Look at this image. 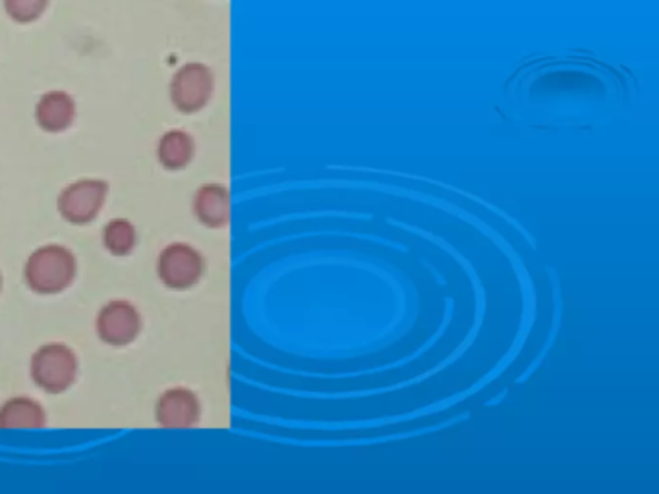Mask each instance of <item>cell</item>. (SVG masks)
<instances>
[{
  "mask_svg": "<svg viewBox=\"0 0 659 494\" xmlns=\"http://www.w3.org/2000/svg\"><path fill=\"white\" fill-rule=\"evenodd\" d=\"M434 244L445 249L450 257L455 256V259L459 261L460 267L467 271L468 279L472 282V288H474L476 292V319L474 327L470 330V335H468L467 343L462 344L460 348L453 351V356H450L445 363H442L439 367H435L432 369L429 373L426 375L416 377V379H409V381H404L401 384H393V386H389V389H381V391H368V392H337V394H327V392H302V391H277L284 392V394H290V396H297V398H314V400H346V398H362V396H373V394H386V392H394L402 391V389H406V386H411V384H418L427 379V377H434L445 369V367L450 366L453 361H457V359L465 353V351L476 343V336L480 333V328H482L483 313H485V290H483L482 280L478 277V271L474 269V265L468 261L467 257L462 256V254H457V249L450 246L449 242H445V239L439 238V236H435Z\"/></svg>",
  "mask_w": 659,
  "mask_h": 494,
  "instance_id": "obj_1",
  "label": "cell"
},
{
  "mask_svg": "<svg viewBox=\"0 0 659 494\" xmlns=\"http://www.w3.org/2000/svg\"><path fill=\"white\" fill-rule=\"evenodd\" d=\"M78 274V259L70 247L47 244L30 254L24 263L25 287L33 294L55 295L70 288Z\"/></svg>",
  "mask_w": 659,
  "mask_h": 494,
  "instance_id": "obj_2",
  "label": "cell"
},
{
  "mask_svg": "<svg viewBox=\"0 0 659 494\" xmlns=\"http://www.w3.org/2000/svg\"><path fill=\"white\" fill-rule=\"evenodd\" d=\"M80 373L76 351L63 343H48L33 351L30 377L37 389L47 394L68 391Z\"/></svg>",
  "mask_w": 659,
  "mask_h": 494,
  "instance_id": "obj_3",
  "label": "cell"
},
{
  "mask_svg": "<svg viewBox=\"0 0 659 494\" xmlns=\"http://www.w3.org/2000/svg\"><path fill=\"white\" fill-rule=\"evenodd\" d=\"M157 277L163 282V287L175 290V292H185L196 287L205 272V259L201 256L200 249L186 242H175L167 247H163L161 254L157 257Z\"/></svg>",
  "mask_w": 659,
  "mask_h": 494,
  "instance_id": "obj_4",
  "label": "cell"
},
{
  "mask_svg": "<svg viewBox=\"0 0 659 494\" xmlns=\"http://www.w3.org/2000/svg\"><path fill=\"white\" fill-rule=\"evenodd\" d=\"M109 183L101 178H80L58 193V215L74 226L93 223L105 207Z\"/></svg>",
  "mask_w": 659,
  "mask_h": 494,
  "instance_id": "obj_5",
  "label": "cell"
},
{
  "mask_svg": "<svg viewBox=\"0 0 659 494\" xmlns=\"http://www.w3.org/2000/svg\"><path fill=\"white\" fill-rule=\"evenodd\" d=\"M215 91V76L210 66L188 63L180 66L169 83L170 103L182 114L205 109Z\"/></svg>",
  "mask_w": 659,
  "mask_h": 494,
  "instance_id": "obj_6",
  "label": "cell"
},
{
  "mask_svg": "<svg viewBox=\"0 0 659 494\" xmlns=\"http://www.w3.org/2000/svg\"><path fill=\"white\" fill-rule=\"evenodd\" d=\"M142 328L144 319L129 300H111L97 313L96 333L107 346L124 348L136 340Z\"/></svg>",
  "mask_w": 659,
  "mask_h": 494,
  "instance_id": "obj_7",
  "label": "cell"
},
{
  "mask_svg": "<svg viewBox=\"0 0 659 494\" xmlns=\"http://www.w3.org/2000/svg\"><path fill=\"white\" fill-rule=\"evenodd\" d=\"M201 417V402L186 386H172L161 392L155 404V422L165 429H190Z\"/></svg>",
  "mask_w": 659,
  "mask_h": 494,
  "instance_id": "obj_8",
  "label": "cell"
},
{
  "mask_svg": "<svg viewBox=\"0 0 659 494\" xmlns=\"http://www.w3.org/2000/svg\"><path fill=\"white\" fill-rule=\"evenodd\" d=\"M470 415H472V412H462V414L457 415V417H450V419H445L443 423L427 425V427H422V429L404 430V433H394V435H383V437H362V439L337 440H298L275 437V440H277V442H282V445H292V447H378V445L394 442V440L418 439V437H424V435H434V433H439V430L450 429V427H455V425H460V423L468 422V419H470Z\"/></svg>",
  "mask_w": 659,
  "mask_h": 494,
  "instance_id": "obj_9",
  "label": "cell"
},
{
  "mask_svg": "<svg viewBox=\"0 0 659 494\" xmlns=\"http://www.w3.org/2000/svg\"><path fill=\"white\" fill-rule=\"evenodd\" d=\"M33 116L43 132L60 134L72 126L78 116V104L68 91L53 89L37 99Z\"/></svg>",
  "mask_w": 659,
  "mask_h": 494,
  "instance_id": "obj_10",
  "label": "cell"
},
{
  "mask_svg": "<svg viewBox=\"0 0 659 494\" xmlns=\"http://www.w3.org/2000/svg\"><path fill=\"white\" fill-rule=\"evenodd\" d=\"M231 207L233 198L223 183H203L193 193V216L208 228H225L231 223Z\"/></svg>",
  "mask_w": 659,
  "mask_h": 494,
  "instance_id": "obj_11",
  "label": "cell"
},
{
  "mask_svg": "<svg viewBox=\"0 0 659 494\" xmlns=\"http://www.w3.org/2000/svg\"><path fill=\"white\" fill-rule=\"evenodd\" d=\"M453 312H455V300H453V297H445V315H443L442 325L435 330V335L432 336L424 346H420L418 350L414 351L412 356L401 359V361L389 363V366L373 367V369H368V371H356V373H333V375H325V373H306V371H292V369H281V367H277V369H281V371L290 373V375L310 377V379H350V377L376 375V373H381V371L399 369V367L406 366V363H411V361H416L420 356L427 353V351L434 348L435 344L442 340L445 333H447V328H449L450 319H453Z\"/></svg>",
  "mask_w": 659,
  "mask_h": 494,
  "instance_id": "obj_12",
  "label": "cell"
},
{
  "mask_svg": "<svg viewBox=\"0 0 659 494\" xmlns=\"http://www.w3.org/2000/svg\"><path fill=\"white\" fill-rule=\"evenodd\" d=\"M47 425V412L30 396H12L0 406V429H41Z\"/></svg>",
  "mask_w": 659,
  "mask_h": 494,
  "instance_id": "obj_13",
  "label": "cell"
},
{
  "mask_svg": "<svg viewBox=\"0 0 659 494\" xmlns=\"http://www.w3.org/2000/svg\"><path fill=\"white\" fill-rule=\"evenodd\" d=\"M331 170H353V172H370V175H387V176H401V178H409V180H416V182H426V183H435V186H439L443 190H449L453 193H459L462 198H468V200L476 201L478 205H482V207L490 209L491 213H495V215L501 216V218H505L506 223L511 224V226H515L516 231L523 234L524 239L530 244L532 249H538V242L534 239L530 232L524 228L523 224L515 221L513 216L506 215L505 211H501V209L495 207L493 203L490 201L482 200L480 195H474V193L465 192V190H460V188H455V186H450V183L442 182V180H434V178H424V176L416 175H406V172H396V170H381V168H366V167H330Z\"/></svg>",
  "mask_w": 659,
  "mask_h": 494,
  "instance_id": "obj_14",
  "label": "cell"
},
{
  "mask_svg": "<svg viewBox=\"0 0 659 494\" xmlns=\"http://www.w3.org/2000/svg\"><path fill=\"white\" fill-rule=\"evenodd\" d=\"M547 280H549V287H551V297H554V315H551V327L547 333L546 344L544 348L539 350L536 359L532 361L530 366L526 367L523 375L516 377L515 384H524L530 379L536 371H538L541 363L546 361L547 356L554 350L555 343H557V336L561 333V325H563V290H561V279L555 271V267L547 265L546 267Z\"/></svg>",
  "mask_w": 659,
  "mask_h": 494,
  "instance_id": "obj_15",
  "label": "cell"
},
{
  "mask_svg": "<svg viewBox=\"0 0 659 494\" xmlns=\"http://www.w3.org/2000/svg\"><path fill=\"white\" fill-rule=\"evenodd\" d=\"M196 155V142L186 130H167L157 142V160L165 170L177 172L188 167Z\"/></svg>",
  "mask_w": 659,
  "mask_h": 494,
  "instance_id": "obj_16",
  "label": "cell"
},
{
  "mask_svg": "<svg viewBox=\"0 0 659 494\" xmlns=\"http://www.w3.org/2000/svg\"><path fill=\"white\" fill-rule=\"evenodd\" d=\"M101 242H103V247H105L111 256H130L137 246L136 226H134V223L129 221V218H124V216L111 218V221L103 226Z\"/></svg>",
  "mask_w": 659,
  "mask_h": 494,
  "instance_id": "obj_17",
  "label": "cell"
},
{
  "mask_svg": "<svg viewBox=\"0 0 659 494\" xmlns=\"http://www.w3.org/2000/svg\"><path fill=\"white\" fill-rule=\"evenodd\" d=\"M51 0H2L4 12L16 24H32L48 9Z\"/></svg>",
  "mask_w": 659,
  "mask_h": 494,
  "instance_id": "obj_18",
  "label": "cell"
},
{
  "mask_svg": "<svg viewBox=\"0 0 659 494\" xmlns=\"http://www.w3.org/2000/svg\"><path fill=\"white\" fill-rule=\"evenodd\" d=\"M310 218H350V221H373V215L370 213H358V211H302L294 215L279 216L267 224L294 223V221H310Z\"/></svg>",
  "mask_w": 659,
  "mask_h": 494,
  "instance_id": "obj_19",
  "label": "cell"
},
{
  "mask_svg": "<svg viewBox=\"0 0 659 494\" xmlns=\"http://www.w3.org/2000/svg\"><path fill=\"white\" fill-rule=\"evenodd\" d=\"M422 263H424V267H426L427 271L434 274L435 280H437V284H439V287H447V279H445V274H442V272L437 271V269H435V267H432V265L427 263V261H422Z\"/></svg>",
  "mask_w": 659,
  "mask_h": 494,
  "instance_id": "obj_20",
  "label": "cell"
},
{
  "mask_svg": "<svg viewBox=\"0 0 659 494\" xmlns=\"http://www.w3.org/2000/svg\"><path fill=\"white\" fill-rule=\"evenodd\" d=\"M506 396H509V389H503V391L499 392L498 396H493L490 402H485L483 406L485 407H495L501 404V402H505Z\"/></svg>",
  "mask_w": 659,
  "mask_h": 494,
  "instance_id": "obj_21",
  "label": "cell"
},
{
  "mask_svg": "<svg viewBox=\"0 0 659 494\" xmlns=\"http://www.w3.org/2000/svg\"><path fill=\"white\" fill-rule=\"evenodd\" d=\"M0 290H2V272H0Z\"/></svg>",
  "mask_w": 659,
  "mask_h": 494,
  "instance_id": "obj_22",
  "label": "cell"
}]
</instances>
